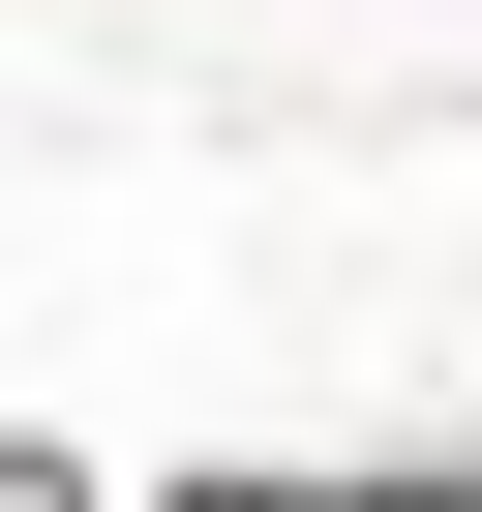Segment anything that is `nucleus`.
Segmentation results:
<instances>
[{"label": "nucleus", "mask_w": 482, "mask_h": 512, "mask_svg": "<svg viewBox=\"0 0 482 512\" xmlns=\"http://www.w3.org/2000/svg\"><path fill=\"white\" fill-rule=\"evenodd\" d=\"M181 512H452V482H181Z\"/></svg>", "instance_id": "obj_1"}]
</instances>
